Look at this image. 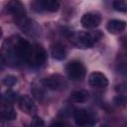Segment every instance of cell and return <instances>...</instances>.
<instances>
[{"instance_id":"18","label":"cell","mask_w":127,"mask_h":127,"mask_svg":"<svg viewBox=\"0 0 127 127\" xmlns=\"http://www.w3.org/2000/svg\"><path fill=\"white\" fill-rule=\"evenodd\" d=\"M113 102L115 103V105L119 107H125L127 106V95H124V94L116 95L113 99Z\"/></svg>"},{"instance_id":"21","label":"cell","mask_w":127,"mask_h":127,"mask_svg":"<svg viewBox=\"0 0 127 127\" xmlns=\"http://www.w3.org/2000/svg\"><path fill=\"white\" fill-rule=\"evenodd\" d=\"M119 71L121 73H124V74H127V62L125 63H122L119 66Z\"/></svg>"},{"instance_id":"5","label":"cell","mask_w":127,"mask_h":127,"mask_svg":"<svg viewBox=\"0 0 127 127\" xmlns=\"http://www.w3.org/2000/svg\"><path fill=\"white\" fill-rule=\"evenodd\" d=\"M73 119L78 126H92L96 122L93 113L86 109H76L73 112Z\"/></svg>"},{"instance_id":"15","label":"cell","mask_w":127,"mask_h":127,"mask_svg":"<svg viewBox=\"0 0 127 127\" xmlns=\"http://www.w3.org/2000/svg\"><path fill=\"white\" fill-rule=\"evenodd\" d=\"M31 91H32V94L34 95V97L36 99L43 100V98L45 96V92H44L42 86H40L37 83H33L32 84V87H31Z\"/></svg>"},{"instance_id":"13","label":"cell","mask_w":127,"mask_h":127,"mask_svg":"<svg viewBox=\"0 0 127 127\" xmlns=\"http://www.w3.org/2000/svg\"><path fill=\"white\" fill-rule=\"evenodd\" d=\"M88 97H89V93L86 90L79 89L71 92L69 99L74 103H83L88 99Z\"/></svg>"},{"instance_id":"3","label":"cell","mask_w":127,"mask_h":127,"mask_svg":"<svg viewBox=\"0 0 127 127\" xmlns=\"http://www.w3.org/2000/svg\"><path fill=\"white\" fill-rule=\"evenodd\" d=\"M42 83L44 84L45 87L51 89V90H64L66 88L67 86V82L64 79V77L59 73H55V74H51L47 77H45L42 81Z\"/></svg>"},{"instance_id":"9","label":"cell","mask_w":127,"mask_h":127,"mask_svg":"<svg viewBox=\"0 0 127 127\" xmlns=\"http://www.w3.org/2000/svg\"><path fill=\"white\" fill-rule=\"evenodd\" d=\"M100 22H101V18L99 14L93 13V12L85 13L81 17V20H80L82 27L85 29H94L97 26H99Z\"/></svg>"},{"instance_id":"12","label":"cell","mask_w":127,"mask_h":127,"mask_svg":"<svg viewBox=\"0 0 127 127\" xmlns=\"http://www.w3.org/2000/svg\"><path fill=\"white\" fill-rule=\"evenodd\" d=\"M1 117L3 120H6V121H12L16 119L17 113L10 103H5V102L3 103L1 107Z\"/></svg>"},{"instance_id":"4","label":"cell","mask_w":127,"mask_h":127,"mask_svg":"<svg viewBox=\"0 0 127 127\" xmlns=\"http://www.w3.org/2000/svg\"><path fill=\"white\" fill-rule=\"evenodd\" d=\"M5 9L8 14L12 15L15 18L17 24L26 18V10L20 0H10L7 3Z\"/></svg>"},{"instance_id":"19","label":"cell","mask_w":127,"mask_h":127,"mask_svg":"<svg viewBox=\"0 0 127 127\" xmlns=\"http://www.w3.org/2000/svg\"><path fill=\"white\" fill-rule=\"evenodd\" d=\"M2 82H3V84H5L8 87H12L17 83V77L12 74H7L3 77Z\"/></svg>"},{"instance_id":"20","label":"cell","mask_w":127,"mask_h":127,"mask_svg":"<svg viewBox=\"0 0 127 127\" xmlns=\"http://www.w3.org/2000/svg\"><path fill=\"white\" fill-rule=\"evenodd\" d=\"M32 125H33V126L40 127V126H44L45 123H44V121H43L40 117H38V116H34L33 121H32Z\"/></svg>"},{"instance_id":"1","label":"cell","mask_w":127,"mask_h":127,"mask_svg":"<svg viewBox=\"0 0 127 127\" xmlns=\"http://www.w3.org/2000/svg\"><path fill=\"white\" fill-rule=\"evenodd\" d=\"M102 37L100 31L96 32H77L71 35L72 44L79 49H89L93 47Z\"/></svg>"},{"instance_id":"10","label":"cell","mask_w":127,"mask_h":127,"mask_svg":"<svg viewBox=\"0 0 127 127\" xmlns=\"http://www.w3.org/2000/svg\"><path fill=\"white\" fill-rule=\"evenodd\" d=\"M88 83L92 87L102 88V87L107 86L108 79L103 73H101L99 71H94V72L90 73V75L88 76Z\"/></svg>"},{"instance_id":"7","label":"cell","mask_w":127,"mask_h":127,"mask_svg":"<svg viewBox=\"0 0 127 127\" xmlns=\"http://www.w3.org/2000/svg\"><path fill=\"white\" fill-rule=\"evenodd\" d=\"M18 105L23 112L29 115H34L37 111V105L34 99L29 95H21L18 98Z\"/></svg>"},{"instance_id":"17","label":"cell","mask_w":127,"mask_h":127,"mask_svg":"<svg viewBox=\"0 0 127 127\" xmlns=\"http://www.w3.org/2000/svg\"><path fill=\"white\" fill-rule=\"evenodd\" d=\"M18 99V96H17V93L13 90H7L4 94H3V101L5 103H12L14 102L15 100Z\"/></svg>"},{"instance_id":"2","label":"cell","mask_w":127,"mask_h":127,"mask_svg":"<svg viewBox=\"0 0 127 127\" xmlns=\"http://www.w3.org/2000/svg\"><path fill=\"white\" fill-rule=\"evenodd\" d=\"M47 54L45 49L39 45H33L27 57L26 63L32 66H40L46 62Z\"/></svg>"},{"instance_id":"6","label":"cell","mask_w":127,"mask_h":127,"mask_svg":"<svg viewBox=\"0 0 127 127\" xmlns=\"http://www.w3.org/2000/svg\"><path fill=\"white\" fill-rule=\"evenodd\" d=\"M65 70L72 80H81L85 76V67L82 63L78 61H72L66 64Z\"/></svg>"},{"instance_id":"16","label":"cell","mask_w":127,"mask_h":127,"mask_svg":"<svg viewBox=\"0 0 127 127\" xmlns=\"http://www.w3.org/2000/svg\"><path fill=\"white\" fill-rule=\"evenodd\" d=\"M113 8L118 12H127V0H113Z\"/></svg>"},{"instance_id":"11","label":"cell","mask_w":127,"mask_h":127,"mask_svg":"<svg viewBox=\"0 0 127 127\" xmlns=\"http://www.w3.org/2000/svg\"><path fill=\"white\" fill-rule=\"evenodd\" d=\"M106 28H107V31L110 34H118V33H121L122 31L125 30V28H126V22H124L122 20L113 19V20L108 21Z\"/></svg>"},{"instance_id":"8","label":"cell","mask_w":127,"mask_h":127,"mask_svg":"<svg viewBox=\"0 0 127 127\" xmlns=\"http://www.w3.org/2000/svg\"><path fill=\"white\" fill-rule=\"evenodd\" d=\"M36 11L56 12L60 8V0H37L33 4Z\"/></svg>"},{"instance_id":"14","label":"cell","mask_w":127,"mask_h":127,"mask_svg":"<svg viewBox=\"0 0 127 127\" xmlns=\"http://www.w3.org/2000/svg\"><path fill=\"white\" fill-rule=\"evenodd\" d=\"M51 54H52V57L55 59V60H58V61H63L65 59V56H66V52H65V49L63 45L61 44H56L52 47V50H51Z\"/></svg>"}]
</instances>
